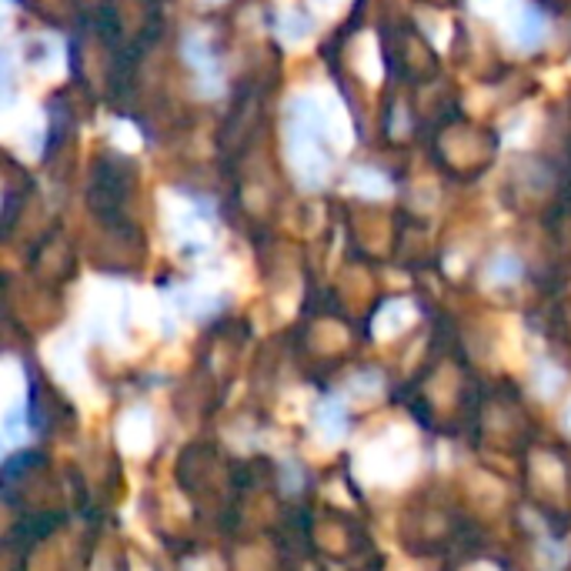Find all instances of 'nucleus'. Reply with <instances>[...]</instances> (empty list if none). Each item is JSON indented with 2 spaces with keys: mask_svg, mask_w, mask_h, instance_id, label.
I'll return each instance as SVG.
<instances>
[{
  "mask_svg": "<svg viewBox=\"0 0 571 571\" xmlns=\"http://www.w3.org/2000/svg\"><path fill=\"white\" fill-rule=\"evenodd\" d=\"M315 424H318V431H321L325 437H331V442H338V437L344 434L347 418H344V411H341V405H338V402H325V405L318 408Z\"/></svg>",
  "mask_w": 571,
  "mask_h": 571,
  "instance_id": "f257e3e1",
  "label": "nucleus"
}]
</instances>
